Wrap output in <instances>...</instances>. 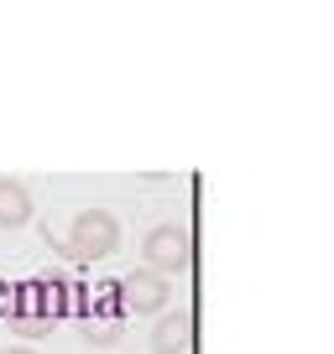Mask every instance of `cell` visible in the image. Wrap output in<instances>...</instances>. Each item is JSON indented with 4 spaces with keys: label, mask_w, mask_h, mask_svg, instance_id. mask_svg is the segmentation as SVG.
<instances>
[{
    "label": "cell",
    "mask_w": 334,
    "mask_h": 354,
    "mask_svg": "<svg viewBox=\"0 0 334 354\" xmlns=\"http://www.w3.org/2000/svg\"><path fill=\"white\" fill-rule=\"evenodd\" d=\"M115 245H121V219H115L110 209H84L73 224H68V240L58 245V250H63L68 261L89 266V261L115 255Z\"/></svg>",
    "instance_id": "6da1fadb"
},
{
    "label": "cell",
    "mask_w": 334,
    "mask_h": 354,
    "mask_svg": "<svg viewBox=\"0 0 334 354\" xmlns=\"http://www.w3.org/2000/svg\"><path fill=\"white\" fill-rule=\"evenodd\" d=\"M141 261H146V271H157V277H167V281L178 277V271H188V266H193L188 230H183V224H157V230H146Z\"/></svg>",
    "instance_id": "7a4b0ae2"
},
{
    "label": "cell",
    "mask_w": 334,
    "mask_h": 354,
    "mask_svg": "<svg viewBox=\"0 0 334 354\" xmlns=\"http://www.w3.org/2000/svg\"><path fill=\"white\" fill-rule=\"evenodd\" d=\"M121 287V308L125 313H141V318H162L167 313V302H173V281L167 277H157V271H131L125 281H115Z\"/></svg>",
    "instance_id": "3957f363"
},
{
    "label": "cell",
    "mask_w": 334,
    "mask_h": 354,
    "mask_svg": "<svg viewBox=\"0 0 334 354\" xmlns=\"http://www.w3.org/2000/svg\"><path fill=\"white\" fill-rule=\"evenodd\" d=\"M32 214H37L32 188H26L21 177H0V230H26Z\"/></svg>",
    "instance_id": "277c9868"
},
{
    "label": "cell",
    "mask_w": 334,
    "mask_h": 354,
    "mask_svg": "<svg viewBox=\"0 0 334 354\" xmlns=\"http://www.w3.org/2000/svg\"><path fill=\"white\" fill-rule=\"evenodd\" d=\"M193 344V313H162L152 328V354H188Z\"/></svg>",
    "instance_id": "5b68a950"
},
{
    "label": "cell",
    "mask_w": 334,
    "mask_h": 354,
    "mask_svg": "<svg viewBox=\"0 0 334 354\" xmlns=\"http://www.w3.org/2000/svg\"><path fill=\"white\" fill-rule=\"evenodd\" d=\"M84 344H94V349H110V344H121V313L84 318Z\"/></svg>",
    "instance_id": "8992f818"
},
{
    "label": "cell",
    "mask_w": 334,
    "mask_h": 354,
    "mask_svg": "<svg viewBox=\"0 0 334 354\" xmlns=\"http://www.w3.org/2000/svg\"><path fill=\"white\" fill-rule=\"evenodd\" d=\"M0 354H37L32 344H11V349H0Z\"/></svg>",
    "instance_id": "52a82bcc"
}]
</instances>
